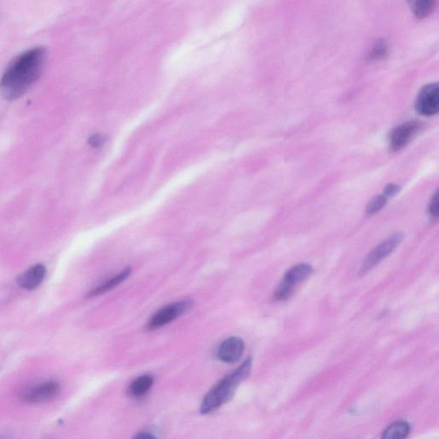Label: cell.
I'll return each mask as SVG.
<instances>
[{
	"mask_svg": "<svg viewBox=\"0 0 439 439\" xmlns=\"http://www.w3.org/2000/svg\"><path fill=\"white\" fill-rule=\"evenodd\" d=\"M411 433V425L406 421H396L384 430V439H401L407 438Z\"/></svg>",
	"mask_w": 439,
	"mask_h": 439,
	"instance_id": "obj_14",
	"label": "cell"
},
{
	"mask_svg": "<svg viewBox=\"0 0 439 439\" xmlns=\"http://www.w3.org/2000/svg\"><path fill=\"white\" fill-rule=\"evenodd\" d=\"M429 213L433 218H438V191H436L430 200L429 206Z\"/></svg>",
	"mask_w": 439,
	"mask_h": 439,
	"instance_id": "obj_18",
	"label": "cell"
},
{
	"mask_svg": "<svg viewBox=\"0 0 439 439\" xmlns=\"http://www.w3.org/2000/svg\"><path fill=\"white\" fill-rule=\"evenodd\" d=\"M422 128L423 125L419 121L411 120L393 129L390 135V147L392 152H398L407 146Z\"/></svg>",
	"mask_w": 439,
	"mask_h": 439,
	"instance_id": "obj_8",
	"label": "cell"
},
{
	"mask_svg": "<svg viewBox=\"0 0 439 439\" xmlns=\"http://www.w3.org/2000/svg\"><path fill=\"white\" fill-rule=\"evenodd\" d=\"M47 269L43 265H36L25 271L24 273L19 275L18 279V285L26 290H35L40 284L43 282Z\"/></svg>",
	"mask_w": 439,
	"mask_h": 439,
	"instance_id": "obj_10",
	"label": "cell"
},
{
	"mask_svg": "<svg viewBox=\"0 0 439 439\" xmlns=\"http://www.w3.org/2000/svg\"><path fill=\"white\" fill-rule=\"evenodd\" d=\"M131 273L132 268H125L124 270L121 271L118 275H116L115 277L108 280L106 282L102 283V285L94 288V290L90 292V296H98L104 294V292L112 290V288L120 285L121 282H123L125 279L128 278Z\"/></svg>",
	"mask_w": 439,
	"mask_h": 439,
	"instance_id": "obj_13",
	"label": "cell"
},
{
	"mask_svg": "<svg viewBox=\"0 0 439 439\" xmlns=\"http://www.w3.org/2000/svg\"><path fill=\"white\" fill-rule=\"evenodd\" d=\"M388 199V198H387V196L384 194L376 196L375 198L371 199L369 203H368L366 207L367 214L374 215L379 211H381L382 208L386 206Z\"/></svg>",
	"mask_w": 439,
	"mask_h": 439,
	"instance_id": "obj_16",
	"label": "cell"
},
{
	"mask_svg": "<svg viewBox=\"0 0 439 439\" xmlns=\"http://www.w3.org/2000/svg\"><path fill=\"white\" fill-rule=\"evenodd\" d=\"M107 137L105 135H102V134H94V135H91L90 139H88V144H90V147L94 149H99L102 147L104 144L107 143Z\"/></svg>",
	"mask_w": 439,
	"mask_h": 439,
	"instance_id": "obj_17",
	"label": "cell"
},
{
	"mask_svg": "<svg viewBox=\"0 0 439 439\" xmlns=\"http://www.w3.org/2000/svg\"><path fill=\"white\" fill-rule=\"evenodd\" d=\"M60 392V384L54 381L44 382L25 388L21 393L20 398L27 403H44L55 399Z\"/></svg>",
	"mask_w": 439,
	"mask_h": 439,
	"instance_id": "obj_4",
	"label": "cell"
},
{
	"mask_svg": "<svg viewBox=\"0 0 439 439\" xmlns=\"http://www.w3.org/2000/svg\"><path fill=\"white\" fill-rule=\"evenodd\" d=\"M399 191V186L395 185V184H390L386 188H384V194L387 196V198H391L397 194Z\"/></svg>",
	"mask_w": 439,
	"mask_h": 439,
	"instance_id": "obj_19",
	"label": "cell"
},
{
	"mask_svg": "<svg viewBox=\"0 0 439 439\" xmlns=\"http://www.w3.org/2000/svg\"><path fill=\"white\" fill-rule=\"evenodd\" d=\"M154 379L152 376L144 375L134 380L129 387V394L135 398H141L148 394L150 388L153 386Z\"/></svg>",
	"mask_w": 439,
	"mask_h": 439,
	"instance_id": "obj_11",
	"label": "cell"
},
{
	"mask_svg": "<svg viewBox=\"0 0 439 439\" xmlns=\"http://www.w3.org/2000/svg\"><path fill=\"white\" fill-rule=\"evenodd\" d=\"M403 240V236L401 233H396L391 236L386 240L382 242L381 244L376 246L368 255L366 260L364 261L359 270V274L365 275L368 271L373 270L374 268L379 265L383 259L388 256L397 246H398Z\"/></svg>",
	"mask_w": 439,
	"mask_h": 439,
	"instance_id": "obj_5",
	"label": "cell"
},
{
	"mask_svg": "<svg viewBox=\"0 0 439 439\" xmlns=\"http://www.w3.org/2000/svg\"><path fill=\"white\" fill-rule=\"evenodd\" d=\"M244 342L239 337H231L224 341L217 351V357L225 363H236L244 353Z\"/></svg>",
	"mask_w": 439,
	"mask_h": 439,
	"instance_id": "obj_9",
	"label": "cell"
},
{
	"mask_svg": "<svg viewBox=\"0 0 439 439\" xmlns=\"http://www.w3.org/2000/svg\"><path fill=\"white\" fill-rule=\"evenodd\" d=\"M312 273V267L307 263H300V265L291 268L287 271L281 285L275 291V299L283 301L290 298L294 294L295 288L310 277Z\"/></svg>",
	"mask_w": 439,
	"mask_h": 439,
	"instance_id": "obj_3",
	"label": "cell"
},
{
	"mask_svg": "<svg viewBox=\"0 0 439 439\" xmlns=\"http://www.w3.org/2000/svg\"><path fill=\"white\" fill-rule=\"evenodd\" d=\"M192 307V301L191 300H182L179 302L169 305L165 307L158 311L154 314L152 319L149 320L148 324V329L150 330L157 329L163 326L170 324L175 319H177L179 317H181L186 313Z\"/></svg>",
	"mask_w": 439,
	"mask_h": 439,
	"instance_id": "obj_6",
	"label": "cell"
},
{
	"mask_svg": "<svg viewBox=\"0 0 439 439\" xmlns=\"http://www.w3.org/2000/svg\"><path fill=\"white\" fill-rule=\"evenodd\" d=\"M416 108L420 115L433 116L438 114L439 110L438 83H430L422 88L416 100Z\"/></svg>",
	"mask_w": 439,
	"mask_h": 439,
	"instance_id": "obj_7",
	"label": "cell"
},
{
	"mask_svg": "<svg viewBox=\"0 0 439 439\" xmlns=\"http://www.w3.org/2000/svg\"><path fill=\"white\" fill-rule=\"evenodd\" d=\"M388 45L386 40H379L371 48L367 55V60L369 61H379L386 58L388 54Z\"/></svg>",
	"mask_w": 439,
	"mask_h": 439,
	"instance_id": "obj_15",
	"label": "cell"
},
{
	"mask_svg": "<svg viewBox=\"0 0 439 439\" xmlns=\"http://www.w3.org/2000/svg\"><path fill=\"white\" fill-rule=\"evenodd\" d=\"M407 1L413 15L419 19L426 18L432 14L438 3V0H407Z\"/></svg>",
	"mask_w": 439,
	"mask_h": 439,
	"instance_id": "obj_12",
	"label": "cell"
},
{
	"mask_svg": "<svg viewBox=\"0 0 439 439\" xmlns=\"http://www.w3.org/2000/svg\"><path fill=\"white\" fill-rule=\"evenodd\" d=\"M47 51L33 48L20 54L7 67L0 79V93L8 100H15L26 94L43 72Z\"/></svg>",
	"mask_w": 439,
	"mask_h": 439,
	"instance_id": "obj_1",
	"label": "cell"
},
{
	"mask_svg": "<svg viewBox=\"0 0 439 439\" xmlns=\"http://www.w3.org/2000/svg\"><path fill=\"white\" fill-rule=\"evenodd\" d=\"M253 359L248 358L241 366L234 370L231 374L226 376L216 386L204 397L201 404L200 411L203 415H207L217 411L223 405L228 403L233 398L238 386L248 376L252 371Z\"/></svg>",
	"mask_w": 439,
	"mask_h": 439,
	"instance_id": "obj_2",
	"label": "cell"
}]
</instances>
